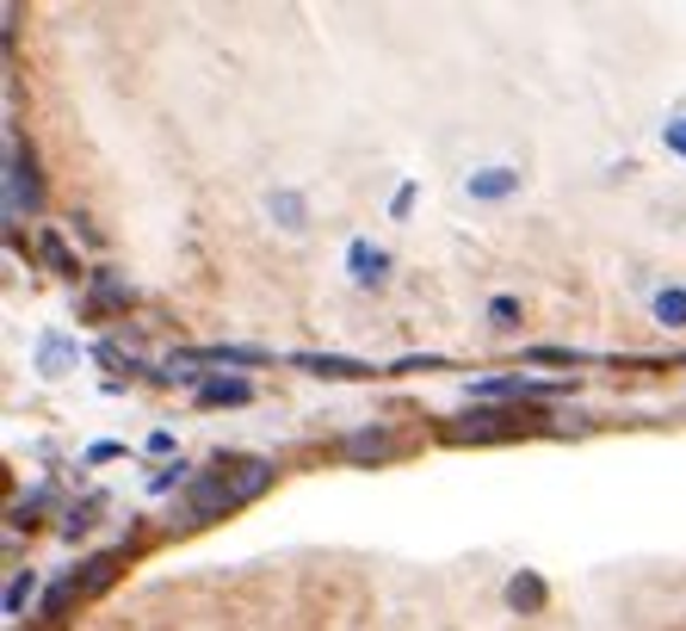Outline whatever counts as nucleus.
Segmentation results:
<instances>
[{
    "instance_id": "obj_1",
    "label": "nucleus",
    "mask_w": 686,
    "mask_h": 631,
    "mask_svg": "<svg viewBox=\"0 0 686 631\" xmlns=\"http://www.w3.org/2000/svg\"><path fill=\"white\" fill-rule=\"evenodd\" d=\"M267 464L260 459H242V464H217L210 477H198L192 483V496H186V508H192V520H217V514H229V508H242V501H254L260 489H267Z\"/></svg>"
},
{
    "instance_id": "obj_2",
    "label": "nucleus",
    "mask_w": 686,
    "mask_h": 631,
    "mask_svg": "<svg viewBox=\"0 0 686 631\" xmlns=\"http://www.w3.org/2000/svg\"><path fill=\"white\" fill-rule=\"evenodd\" d=\"M519 427V415H501V409H482V415H464L452 427L457 440H495V434H514Z\"/></svg>"
},
{
    "instance_id": "obj_3",
    "label": "nucleus",
    "mask_w": 686,
    "mask_h": 631,
    "mask_svg": "<svg viewBox=\"0 0 686 631\" xmlns=\"http://www.w3.org/2000/svg\"><path fill=\"white\" fill-rule=\"evenodd\" d=\"M519 173L514 168H482V180H464V198H495V192H514Z\"/></svg>"
},
{
    "instance_id": "obj_4",
    "label": "nucleus",
    "mask_w": 686,
    "mask_h": 631,
    "mask_svg": "<svg viewBox=\"0 0 686 631\" xmlns=\"http://www.w3.org/2000/svg\"><path fill=\"white\" fill-rule=\"evenodd\" d=\"M656 316H662V323H686V298L681 291H662V298H656Z\"/></svg>"
},
{
    "instance_id": "obj_5",
    "label": "nucleus",
    "mask_w": 686,
    "mask_h": 631,
    "mask_svg": "<svg viewBox=\"0 0 686 631\" xmlns=\"http://www.w3.org/2000/svg\"><path fill=\"white\" fill-rule=\"evenodd\" d=\"M309 372H328V378H359L365 365H353V360H304Z\"/></svg>"
},
{
    "instance_id": "obj_6",
    "label": "nucleus",
    "mask_w": 686,
    "mask_h": 631,
    "mask_svg": "<svg viewBox=\"0 0 686 631\" xmlns=\"http://www.w3.org/2000/svg\"><path fill=\"white\" fill-rule=\"evenodd\" d=\"M44 260H50V267H57V272H75V254L62 248L57 235H44Z\"/></svg>"
}]
</instances>
